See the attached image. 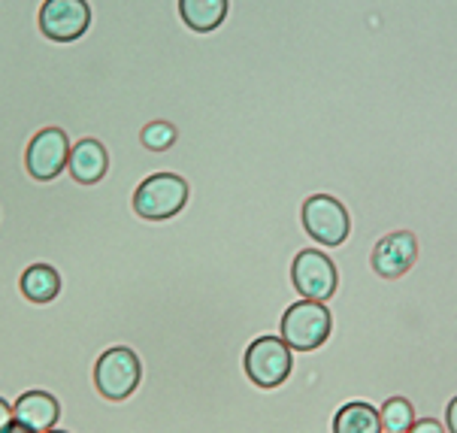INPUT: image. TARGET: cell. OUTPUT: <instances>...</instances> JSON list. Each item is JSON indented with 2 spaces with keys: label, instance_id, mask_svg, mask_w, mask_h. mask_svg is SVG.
I'll return each mask as SVG.
<instances>
[{
  "label": "cell",
  "instance_id": "7a4b0ae2",
  "mask_svg": "<svg viewBox=\"0 0 457 433\" xmlns=\"http://www.w3.org/2000/svg\"><path fill=\"white\" fill-rule=\"evenodd\" d=\"M300 228L321 249H339L352 237V212L339 197L315 191L300 204Z\"/></svg>",
  "mask_w": 457,
  "mask_h": 433
},
{
  "label": "cell",
  "instance_id": "ba28073f",
  "mask_svg": "<svg viewBox=\"0 0 457 433\" xmlns=\"http://www.w3.org/2000/svg\"><path fill=\"white\" fill-rule=\"evenodd\" d=\"M70 146L67 134L61 128H43L40 134H34V140L28 143L25 152V167L37 182H52L61 176L70 164Z\"/></svg>",
  "mask_w": 457,
  "mask_h": 433
},
{
  "label": "cell",
  "instance_id": "9c48e42d",
  "mask_svg": "<svg viewBox=\"0 0 457 433\" xmlns=\"http://www.w3.org/2000/svg\"><path fill=\"white\" fill-rule=\"evenodd\" d=\"M91 25L88 0H43L40 30L55 43H73Z\"/></svg>",
  "mask_w": 457,
  "mask_h": 433
},
{
  "label": "cell",
  "instance_id": "4fadbf2b",
  "mask_svg": "<svg viewBox=\"0 0 457 433\" xmlns=\"http://www.w3.org/2000/svg\"><path fill=\"white\" fill-rule=\"evenodd\" d=\"M333 433H385L378 406L370 400H348L333 415Z\"/></svg>",
  "mask_w": 457,
  "mask_h": 433
},
{
  "label": "cell",
  "instance_id": "6da1fadb",
  "mask_svg": "<svg viewBox=\"0 0 457 433\" xmlns=\"http://www.w3.org/2000/svg\"><path fill=\"white\" fill-rule=\"evenodd\" d=\"M333 309L321 300H294L278 319V337L294 352H319L333 337Z\"/></svg>",
  "mask_w": 457,
  "mask_h": 433
},
{
  "label": "cell",
  "instance_id": "7c38bea8",
  "mask_svg": "<svg viewBox=\"0 0 457 433\" xmlns=\"http://www.w3.org/2000/svg\"><path fill=\"white\" fill-rule=\"evenodd\" d=\"M230 12V0H179L182 25L195 34H212L224 25Z\"/></svg>",
  "mask_w": 457,
  "mask_h": 433
},
{
  "label": "cell",
  "instance_id": "3957f363",
  "mask_svg": "<svg viewBox=\"0 0 457 433\" xmlns=\"http://www.w3.org/2000/svg\"><path fill=\"white\" fill-rule=\"evenodd\" d=\"M243 373L261 391H276L294 373V349L278 334H258L243 352Z\"/></svg>",
  "mask_w": 457,
  "mask_h": 433
},
{
  "label": "cell",
  "instance_id": "ac0fdd59",
  "mask_svg": "<svg viewBox=\"0 0 457 433\" xmlns=\"http://www.w3.org/2000/svg\"><path fill=\"white\" fill-rule=\"evenodd\" d=\"M443 421H445V430H448V433H457V394H454V397L445 404V415H443Z\"/></svg>",
  "mask_w": 457,
  "mask_h": 433
},
{
  "label": "cell",
  "instance_id": "9a60e30c",
  "mask_svg": "<svg viewBox=\"0 0 457 433\" xmlns=\"http://www.w3.org/2000/svg\"><path fill=\"white\" fill-rule=\"evenodd\" d=\"M378 415H382V430L385 433H409V428L418 419V409L409 397L394 394V397L378 404Z\"/></svg>",
  "mask_w": 457,
  "mask_h": 433
},
{
  "label": "cell",
  "instance_id": "2e32d148",
  "mask_svg": "<svg viewBox=\"0 0 457 433\" xmlns=\"http://www.w3.org/2000/svg\"><path fill=\"white\" fill-rule=\"evenodd\" d=\"M176 140H179V130H176L173 121H167V119H154L139 130V143H143L149 152H170L176 146Z\"/></svg>",
  "mask_w": 457,
  "mask_h": 433
},
{
  "label": "cell",
  "instance_id": "ffe728a7",
  "mask_svg": "<svg viewBox=\"0 0 457 433\" xmlns=\"http://www.w3.org/2000/svg\"><path fill=\"white\" fill-rule=\"evenodd\" d=\"M4 433H34V430H30V428H25V424H21V421H12L10 428H6Z\"/></svg>",
  "mask_w": 457,
  "mask_h": 433
},
{
  "label": "cell",
  "instance_id": "277c9868",
  "mask_svg": "<svg viewBox=\"0 0 457 433\" xmlns=\"http://www.w3.org/2000/svg\"><path fill=\"white\" fill-rule=\"evenodd\" d=\"M288 279L291 288L297 291V297L330 304L339 291V267L333 261V254L309 246V249L294 252L288 264Z\"/></svg>",
  "mask_w": 457,
  "mask_h": 433
},
{
  "label": "cell",
  "instance_id": "8992f818",
  "mask_svg": "<svg viewBox=\"0 0 457 433\" xmlns=\"http://www.w3.org/2000/svg\"><path fill=\"white\" fill-rule=\"evenodd\" d=\"M143 382V361L128 346H112L95 363V388L104 400L121 404Z\"/></svg>",
  "mask_w": 457,
  "mask_h": 433
},
{
  "label": "cell",
  "instance_id": "5b68a950",
  "mask_svg": "<svg viewBox=\"0 0 457 433\" xmlns=\"http://www.w3.org/2000/svg\"><path fill=\"white\" fill-rule=\"evenodd\" d=\"M191 188L179 173H152L134 188V212L145 221L176 219L188 206Z\"/></svg>",
  "mask_w": 457,
  "mask_h": 433
},
{
  "label": "cell",
  "instance_id": "d6986e66",
  "mask_svg": "<svg viewBox=\"0 0 457 433\" xmlns=\"http://www.w3.org/2000/svg\"><path fill=\"white\" fill-rule=\"evenodd\" d=\"M12 421H15V415H12V406L6 404L4 397H0V433H4L6 428H10Z\"/></svg>",
  "mask_w": 457,
  "mask_h": 433
},
{
  "label": "cell",
  "instance_id": "8fae6325",
  "mask_svg": "<svg viewBox=\"0 0 457 433\" xmlns=\"http://www.w3.org/2000/svg\"><path fill=\"white\" fill-rule=\"evenodd\" d=\"M12 415H15V421H21L25 428H30L34 433H46V430H52L58 424L61 406H58V400L52 397V394L28 391V394H21V397L15 400Z\"/></svg>",
  "mask_w": 457,
  "mask_h": 433
},
{
  "label": "cell",
  "instance_id": "44dd1931",
  "mask_svg": "<svg viewBox=\"0 0 457 433\" xmlns=\"http://www.w3.org/2000/svg\"><path fill=\"white\" fill-rule=\"evenodd\" d=\"M46 433H67V430H55V428H52V430H46Z\"/></svg>",
  "mask_w": 457,
  "mask_h": 433
},
{
  "label": "cell",
  "instance_id": "30bf717a",
  "mask_svg": "<svg viewBox=\"0 0 457 433\" xmlns=\"http://www.w3.org/2000/svg\"><path fill=\"white\" fill-rule=\"evenodd\" d=\"M67 170L79 185H97L106 176V170H110V154H106V146L100 140L85 137V140L76 143L73 152H70Z\"/></svg>",
  "mask_w": 457,
  "mask_h": 433
},
{
  "label": "cell",
  "instance_id": "5bb4252c",
  "mask_svg": "<svg viewBox=\"0 0 457 433\" xmlns=\"http://www.w3.org/2000/svg\"><path fill=\"white\" fill-rule=\"evenodd\" d=\"M19 285L30 304H52L61 291V276L52 264H30Z\"/></svg>",
  "mask_w": 457,
  "mask_h": 433
},
{
  "label": "cell",
  "instance_id": "52a82bcc",
  "mask_svg": "<svg viewBox=\"0 0 457 433\" xmlns=\"http://www.w3.org/2000/svg\"><path fill=\"white\" fill-rule=\"evenodd\" d=\"M418 254H421V243H418L412 228H397L391 234H382L373 239V249H370V270L378 279H403L415 264Z\"/></svg>",
  "mask_w": 457,
  "mask_h": 433
},
{
  "label": "cell",
  "instance_id": "e0dca14e",
  "mask_svg": "<svg viewBox=\"0 0 457 433\" xmlns=\"http://www.w3.org/2000/svg\"><path fill=\"white\" fill-rule=\"evenodd\" d=\"M409 433H448L443 419H430V415H418L415 424L409 428Z\"/></svg>",
  "mask_w": 457,
  "mask_h": 433
}]
</instances>
